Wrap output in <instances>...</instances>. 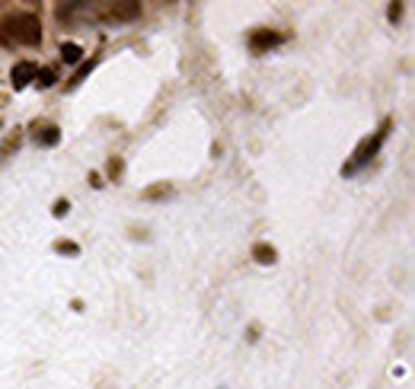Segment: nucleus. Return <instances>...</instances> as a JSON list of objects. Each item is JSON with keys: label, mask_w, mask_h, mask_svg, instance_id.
I'll list each match as a JSON object with an SVG mask.
<instances>
[{"label": "nucleus", "mask_w": 415, "mask_h": 389, "mask_svg": "<svg viewBox=\"0 0 415 389\" xmlns=\"http://www.w3.org/2000/svg\"><path fill=\"white\" fill-rule=\"evenodd\" d=\"M278 42H281L278 32H269V29H259V32H253V39H249L253 51H265V48H272V45H278Z\"/></svg>", "instance_id": "39448f33"}, {"label": "nucleus", "mask_w": 415, "mask_h": 389, "mask_svg": "<svg viewBox=\"0 0 415 389\" xmlns=\"http://www.w3.org/2000/svg\"><path fill=\"white\" fill-rule=\"evenodd\" d=\"M61 58H64V64H77V61L83 58V51L77 48V45H68V42H64V45H61Z\"/></svg>", "instance_id": "6e6552de"}, {"label": "nucleus", "mask_w": 415, "mask_h": 389, "mask_svg": "<svg viewBox=\"0 0 415 389\" xmlns=\"http://www.w3.org/2000/svg\"><path fill=\"white\" fill-rule=\"evenodd\" d=\"M35 80H39V86H51L58 80V74H55V70H39V77H35Z\"/></svg>", "instance_id": "9d476101"}, {"label": "nucleus", "mask_w": 415, "mask_h": 389, "mask_svg": "<svg viewBox=\"0 0 415 389\" xmlns=\"http://www.w3.org/2000/svg\"><path fill=\"white\" fill-rule=\"evenodd\" d=\"M387 134H390V121H383V125H381V131H377V134H371V138H364V144H361L358 150H355V157L345 163L342 176H352V173H358L361 166H367V163H371L374 157H377V150H381V144H383V138H387Z\"/></svg>", "instance_id": "f03ea898"}, {"label": "nucleus", "mask_w": 415, "mask_h": 389, "mask_svg": "<svg viewBox=\"0 0 415 389\" xmlns=\"http://www.w3.org/2000/svg\"><path fill=\"white\" fill-rule=\"evenodd\" d=\"M35 77H39V67H35L32 61H20V64L13 67V74H10V80H13L16 90H26V86L32 84Z\"/></svg>", "instance_id": "7ed1b4c3"}, {"label": "nucleus", "mask_w": 415, "mask_h": 389, "mask_svg": "<svg viewBox=\"0 0 415 389\" xmlns=\"http://www.w3.org/2000/svg\"><path fill=\"white\" fill-rule=\"evenodd\" d=\"M141 4H112L109 7V13H112V20H122V22H128V20H138L141 16Z\"/></svg>", "instance_id": "20e7f679"}, {"label": "nucleus", "mask_w": 415, "mask_h": 389, "mask_svg": "<svg viewBox=\"0 0 415 389\" xmlns=\"http://www.w3.org/2000/svg\"><path fill=\"white\" fill-rule=\"evenodd\" d=\"M0 45H7V35H4V26H0Z\"/></svg>", "instance_id": "9b49d317"}, {"label": "nucleus", "mask_w": 415, "mask_h": 389, "mask_svg": "<svg viewBox=\"0 0 415 389\" xmlns=\"http://www.w3.org/2000/svg\"><path fill=\"white\" fill-rule=\"evenodd\" d=\"M35 140H39V144H45V147H51V144H58V140H61V131H58L55 125L35 128Z\"/></svg>", "instance_id": "423d86ee"}, {"label": "nucleus", "mask_w": 415, "mask_h": 389, "mask_svg": "<svg viewBox=\"0 0 415 389\" xmlns=\"http://www.w3.org/2000/svg\"><path fill=\"white\" fill-rule=\"evenodd\" d=\"M93 67H96V58H93V61H83V67H80V70H77V74H74V80H70V86L83 84V77L90 74V70H93Z\"/></svg>", "instance_id": "1a4fd4ad"}, {"label": "nucleus", "mask_w": 415, "mask_h": 389, "mask_svg": "<svg viewBox=\"0 0 415 389\" xmlns=\"http://www.w3.org/2000/svg\"><path fill=\"white\" fill-rule=\"evenodd\" d=\"M4 26V35L7 39H16L23 45H39L42 42V20L35 13H13Z\"/></svg>", "instance_id": "f257e3e1"}, {"label": "nucleus", "mask_w": 415, "mask_h": 389, "mask_svg": "<svg viewBox=\"0 0 415 389\" xmlns=\"http://www.w3.org/2000/svg\"><path fill=\"white\" fill-rule=\"evenodd\" d=\"M253 258H256V262H262V265H272V262H275V249H272V246H265V243H259L256 249H253Z\"/></svg>", "instance_id": "0eeeda50"}]
</instances>
